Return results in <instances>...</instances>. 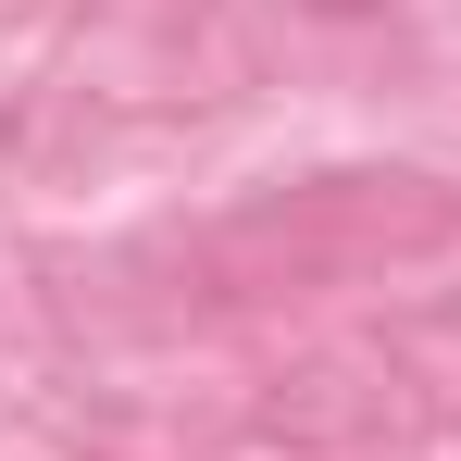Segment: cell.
I'll list each match as a JSON object with an SVG mask.
<instances>
[{
    "label": "cell",
    "instance_id": "1",
    "mask_svg": "<svg viewBox=\"0 0 461 461\" xmlns=\"http://www.w3.org/2000/svg\"><path fill=\"white\" fill-rule=\"evenodd\" d=\"M312 13H375V0H312Z\"/></svg>",
    "mask_w": 461,
    "mask_h": 461
}]
</instances>
